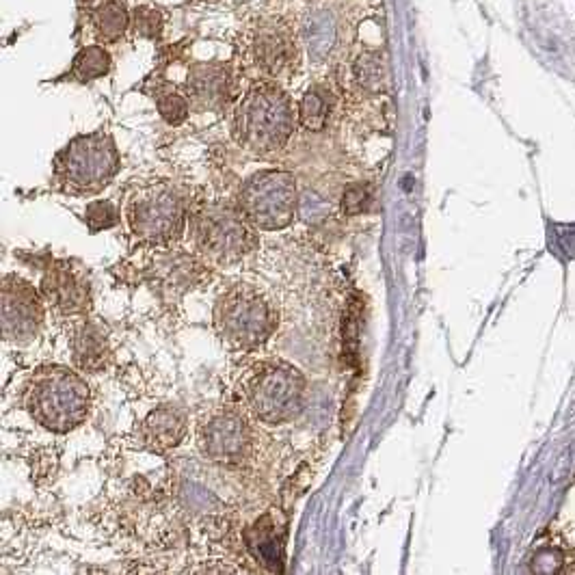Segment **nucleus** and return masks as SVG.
I'll return each mask as SVG.
<instances>
[{
    "instance_id": "obj_12",
    "label": "nucleus",
    "mask_w": 575,
    "mask_h": 575,
    "mask_svg": "<svg viewBox=\"0 0 575 575\" xmlns=\"http://www.w3.org/2000/svg\"><path fill=\"white\" fill-rule=\"evenodd\" d=\"M251 55L258 68L271 76H282L294 68L299 59L294 35L279 22H266L253 35Z\"/></svg>"
},
{
    "instance_id": "obj_7",
    "label": "nucleus",
    "mask_w": 575,
    "mask_h": 575,
    "mask_svg": "<svg viewBox=\"0 0 575 575\" xmlns=\"http://www.w3.org/2000/svg\"><path fill=\"white\" fill-rule=\"evenodd\" d=\"M253 227L243 212L227 206H206L191 223L197 249L217 264H236L258 247Z\"/></svg>"
},
{
    "instance_id": "obj_5",
    "label": "nucleus",
    "mask_w": 575,
    "mask_h": 575,
    "mask_svg": "<svg viewBox=\"0 0 575 575\" xmlns=\"http://www.w3.org/2000/svg\"><path fill=\"white\" fill-rule=\"evenodd\" d=\"M215 325L225 342L253 351L277 329V310L260 290L247 284L225 290L215 305Z\"/></svg>"
},
{
    "instance_id": "obj_14",
    "label": "nucleus",
    "mask_w": 575,
    "mask_h": 575,
    "mask_svg": "<svg viewBox=\"0 0 575 575\" xmlns=\"http://www.w3.org/2000/svg\"><path fill=\"white\" fill-rule=\"evenodd\" d=\"M230 72L223 63H197L186 78V96L202 111H221L230 98Z\"/></svg>"
},
{
    "instance_id": "obj_22",
    "label": "nucleus",
    "mask_w": 575,
    "mask_h": 575,
    "mask_svg": "<svg viewBox=\"0 0 575 575\" xmlns=\"http://www.w3.org/2000/svg\"><path fill=\"white\" fill-rule=\"evenodd\" d=\"M165 18L163 13L150 5H139L130 13V33L141 39H158L163 35Z\"/></svg>"
},
{
    "instance_id": "obj_2",
    "label": "nucleus",
    "mask_w": 575,
    "mask_h": 575,
    "mask_svg": "<svg viewBox=\"0 0 575 575\" xmlns=\"http://www.w3.org/2000/svg\"><path fill=\"white\" fill-rule=\"evenodd\" d=\"M292 128V102L275 85L251 87L234 111V139L256 156L277 154L288 143Z\"/></svg>"
},
{
    "instance_id": "obj_24",
    "label": "nucleus",
    "mask_w": 575,
    "mask_h": 575,
    "mask_svg": "<svg viewBox=\"0 0 575 575\" xmlns=\"http://www.w3.org/2000/svg\"><path fill=\"white\" fill-rule=\"evenodd\" d=\"M307 46L312 50L325 55V50L336 42V29H333V22L329 20L327 13H318V16L307 24Z\"/></svg>"
},
{
    "instance_id": "obj_11",
    "label": "nucleus",
    "mask_w": 575,
    "mask_h": 575,
    "mask_svg": "<svg viewBox=\"0 0 575 575\" xmlns=\"http://www.w3.org/2000/svg\"><path fill=\"white\" fill-rule=\"evenodd\" d=\"M42 297L50 303L52 310H57L63 316H78L89 312L91 307V292L85 282V277L70 262H55L46 269L42 279Z\"/></svg>"
},
{
    "instance_id": "obj_17",
    "label": "nucleus",
    "mask_w": 575,
    "mask_h": 575,
    "mask_svg": "<svg viewBox=\"0 0 575 575\" xmlns=\"http://www.w3.org/2000/svg\"><path fill=\"white\" fill-rule=\"evenodd\" d=\"M333 104H336V98L327 87L316 85L307 89L299 102V124L305 130L320 132L329 122Z\"/></svg>"
},
{
    "instance_id": "obj_26",
    "label": "nucleus",
    "mask_w": 575,
    "mask_h": 575,
    "mask_svg": "<svg viewBox=\"0 0 575 575\" xmlns=\"http://www.w3.org/2000/svg\"><path fill=\"white\" fill-rule=\"evenodd\" d=\"M374 202L372 195V186L368 184H351L346 186V191L342 195V212L349 217H357L361 212H368Z\"/></svg>"
},
{
    "instance_id": "obj_9",
    "label": "nucleus",
    "mask_w": 575,
    "mask_h": 575,
    "mask_svg": "<svg viewBox=\"0 0 575 575\" xmlns=\"http://www.w3.org/2000/svg\"><path fill=\"white\" fill-rule=\"evenodd\" d=\"M197 444L206 459L219 465H236L247 457L251 431L247 420L234 409L212 411L199 424Z\"/></svg>"
},
{
    "instance_id": "obj_1",
    "label": "nucleus",
    "mask_w": 575,
    "mask_h": 575,
    "mask_svg": "<svg viewBox=\"0 0 575 575\" xmlns=\"http://www.w3.org/2000/svg\"><path fill=\"white\" fill-rule=\"evenodd\" d=\"M89 387L78 372L65 366L35 370L26 385V409L31 418L52 433H70L87 420Z\"/></svg>"
},
{
    "instance_id": "obj_3",
    "label": "nucleus",
    "mask_w": 575,
    "mask_h": 575,
    "mask_svg": "<svg viewBox=\"0 0 575 575\" xmlns=\"http://www.w3.org/2000/svg\"><path fill=\"white\" fill-rule=\"evenodd\" d=\"M305 394L303 372L282 359L260 361L245 379V398L251 413L271 426L297 418L303 411Z\"/></svg>"
},
{
    "instance_id": "obj_25",
    "label": "nucleus",
    "mask_w": 575,
    "mask_h": 575,
    "mask_svg": "<svg viewBox=\"0 0 575 575\" xmlns=\"http://www.w3.org/2000/svg\"><path fill=\"white\" fill-rule=\"evenodd\" d=\"M85 221L89 232H102V230H111V227L117 225L119 221V212L113 202H106V199H100V202H91L85 210Z\"/></svg>"
},
{
    "instance_id": "obj_16",
    "label": "nucleus",
    "mask_w": 575,
    "mask_h": 575,
    "mask_svg": "<svg viewBox=\"0 0 575 575\" xmlns=\"http://www.w3.org/2000/svg\"><path fill=\"white\" fill-rule=\"evenodd\" d=\"M72 357L85 372H100L111 359L109 340L96 323H80L72 333Z\"/></svg>"
},
{
    "instance_id": "obj_13",
    "label": "nucleus",
    "mask_w": 575,
    "mask_h": 575,
    "mask_svg": "<svg viewBox=\"0 0 575 575\" xmlns=\"http://www.w3.org/2000/svg\"><path fill=\"white\" fill-rule=\"evenodd\" d=\"M204 269L193 256L173 251L158 256L150 266V282L152 288L163 297L165 301H176L182 294L193 290L199 279H202Z\"/></svg>"
},
{
    "instance_id": "obj_20",
    "label": "nucleus",
    "mask_w": 575,
    "mask_h": 575,
    "mask_svg": "<svg viewBox=\"0 0 575 575\" xmlns=\"http://www.w3.org/2000/svg\"><path fill=\"white\" fill-rule=\"evenodd\" d=\"M111 55L109 50L102 46H85L78 50V55L74 57L70 76L78 83H93V80L104 78L111 72Z\"/></svg>"
},
{
    "instance_id": "obj_10",
    "label": "nucleus",
    "mask_w": 575,
    "mask_h": 575,
    "mask_svg": "<svg viewBox=\"0 0 575 575\" xmlns=\"http://www.w3.org/2000/svg\"><path fill=\"white\" fill-rule=\"evenodd\" d=\"M44 325V297L31 282L7 275L3 279V336L7 342L29 344Z\"/></svg>"
},
{
    "instance_id": "obj_19",
    "label": "nucleus",
    "mask_w": 575,
    "mask_h": 575,
    "mask_svg": "<svg viewBox=\"0 0 575 575\" xmlns=\"http://www.w3.org/2000/svg\"><path fill=\"white\" fill-rule=\"evenodd\" d=\"M249 547L260 558L264 565H271L273 569L282 563V537L277 534V526L273 519L266 515L249 532ZM279 569V567H277Z\"/></svg>"
},
{
    "instance_id": "obj_6",
    "label": "nucleus",
    "mask_w": 575,
    "mask_h": 575,
    "mask_svg": "<svg viewBox=\"0 0 575 575\" xmlns=\"http://www.w3.org/2000/svg\"><path fill=\"white\" fill-rule=\"evenodd\" d=\"M130 230L143 243L167 245L182 236L186 206L180 191L169 182L141 186L128 199Z\"/></svg>"
},
{
    "instance_id": "obj_23",
    "label": "nucleus",
    "mask_w": 575,
    "mask_h": 575,
    "mask_svg": "<svg viewBox=\"0 0 575 575\" xmlns=\"http://www.w3.org/2000/svg\"><path fill=\"white\" fill-rule=\"evenodd\" d=\"M156 109L160 117L171 126H182L191 113V100L182 96L180 91L165 89L156 93Z\"/></svg>"
},
{
    "instance_id": "obj_21",
    "label": "nucleus",
    "mask_w": 575,
    "mask_h": 575,
    "mask_svg": "<svg viewBox=\"0 0 575 575\" xmlns=\"http://www.w3.org/2000/svg\"><path fill=\"white\" fill-rule=\"evenodd\" d=\"M355 78L366 91L379 93L387 87V68L381 52H366L355 61Z\"/></svg>"
},
{
    "instance_id": "obj_8",
    "label": "nucleus",
    "mask_w": 575,
    "mask_h": 575,
    "mask_svg": "<svg viewBox=\"0 0 575 575\" xmlns=\"http://www.w3.org/2000/svg\"><path fill=\"white\" fill-rule=\"evenodd\" d=\"M238 210L258 230H284L297 215V180L288 171H258L240 189Z\"/></svg>"
},
{
    "instance_id": "obj_15",
    "label": "nucleus",
    "mask_w": 575,
    "mask_h": 575,
    "mask_svg": "<svg viewBox=\"0 0 575 575\" xmlns=\"http://www.w3.org/2000/svg\"><path fill=\"white\" fill-rule=\"evenodd\" d=\"M186 431H189V422H186L184 411L180 407L163 405L145 418L141 426V439L152 452L163 454L178 448L180 441L186 437Z\"/></svg>"
},
{
    "instance_id": "obj_18",
    "label": "nucleus",
    "mask_w": 575,
    "mask_h": 575,
    "mask_svg": "<svg viewBox=\"0 0 575 575\" xmlns=\"http://www.w3.org/2000/svg\"><path fill=\"white\" fill-rule=\"evenodd\" d=\"M91 22L104 42H117L130 31V13L119 0H106L91 13Z\"/></svg>"
},
{
    "instance_id": "obj_4",
    "label": "nucleus",
    "mask_w": 575,
    "mask_h": 575,
    "mask_svg": "<svg viewBox=\"0 0 575 575\" xmlns=\"http://www.w3.org/2000/svg\"><path fill=\"white\" fill-rule=\"evenodd\" d=\"M122 167L117 145L106 132L72 139L55 158V180L65 193L89 195L102 191Z\"/></svg>"
}]
</instances>
